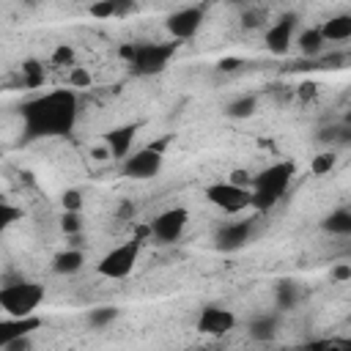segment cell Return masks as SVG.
<instances>
[{
	"label": "cell",
	"mask_w": 351,
	"mask_h": 351,
	"mask_svg": "<svg viewBox=\"0 0 351 351\" xmlns=\"http://www.w3.org/2000/svg\"><path fill=\"white\" fill-rule=\"evenodd\" d=\"M77 99L71 90L58 88L25 107V123L33 134H63L74 126Z\"/></svg>",
	"instance_id": "obj_1"
},
{
	"label": "cell",
	"mask_w": 351,
	"mask_h": 351,
	"mask_svg": "<svg viewBox=\"0 0 351 351\" xmlns=\"http://www.w3.org/2000/svg\"><path fill=\"white\" fill-rule=\"evenodd\" d=\"M293 162H277V165H269L263 167L255 181H252V208L255 211H271L280 197L285 195L288 184L293 181Z\"/></svg>",
	"instance_id": "obj_2"
},
{
	"label": "cell",
	"mask_w": 351,
	"mask_h": 351,
	"mask_svg": "<svg viewBox=\"0 0 351 351\" xmlns=\"http://www.w3.org/2000/svg\"><path fill=\"white\" fill-rule=\"evenodd\" d=\"M44 302V285L38 282H8L0 288V307L5 313V318H30L36 315L38 304Z\"/></svg>",
	"instance_id": "obj_3"
},
{
	"label": "cell",
	"mask_w": 351,
	"mask_h": 351,
	"mask_svg": "<svg viewBox=\"0 0 351 351\" xmlns=\"http://www.w3.org/2000/svg\"><path fill=\"white\" fill-rule=\"evenodd\" d=\"M176 44H132L123 47L121 55L129 60V66L137 74H156L167 66V60L173 58Z\"/></svg>",
	"instance_id": "obj_4"
},
{
	"label": "cell",
	"mask_w": 351,
	"mask_h": 351,
	"mask_svg": "<svg viewBox=\"0 0 351 351\" xmlns=\"http://www.w3.org/2000/svg\"><path fill=\"white\" fill-rule=\"evenodd\" d=\"M140 239H132V241H123L112 250H107L99 263H96V271L107 280H123L132 274V269L137 266V258H140Z\"/></svg>",
	"instance_id": "obj_5"
},
{
	"label": "cell",
	"mask_w": 351,
	"mask_h": 351,
	"mask_svg": "<svg viewBox=\"0 0 351 351\" xmlns=\"http://www.w3.org/2000/svg\"><path fill=\"white\" fill-rule=\"evenodd\" d=\"M206 200L225 214H241V211L252 208V189L236 186L230 181H219L206 189Z\"/></svg>",
	"instance_id": "obj_6"
},
{
	"label": "cell",
	"mask_w": 351,
	"mask_h": 351,
	"mask_svg": "<svg viewBox=\"0 0 351 351\" xmlns=\"http://www.w3.org/2000/svg\"><path fill=\"white\" fill-rule=\"evenodd\" d=\"M195 329L206 337H225L228 332L236 329V313L228 307H219V304H208L197 313Z\"/></svg>",
	"instance_id": "obj_7"
},
{
	"label": "cell",
	"mask_w": 351,
	"mask_h": 351,
	"mask_svg": "<svg viewBox=\"0 0 351 351\" xmlns=\"http://www.w3.org/2000/svg\"><path fill=\"white\" fill-rule=\"evenodd\" d=\"M203 16H206V5H186V8L173 11V14L167 16L165 27H167V33H170L176 41H186V38H192V36L200 30Z\"/></svg>",
	"instance_id": "obj_8"
},
{
	"label": "cell",
	"mask_w": 351,
	"mask_h": 351,
	"mask_svg": "<svg viewBox=\"0 0 351 351\" xmlns=\"http://www.w3.org/2000/svg\"><path fill=\"white\" fill-rule=\"evenodd\" d=\"M186 225H189V211L186 208H167V211H162L159 217H154V222H151V236L154 239H159V241H178L181 236H184V230H186Z\"/></svg>",
	"instance_id": "obj_9"
},
{
	"label": "cell",
	"mask_w": 351,
	"mask_h": 351,
	"mask_svg": "<svg viewBox=\"0 0 351 351\" xmlns=\"http://www.w3.org/2000/svg\"><path fill=\"white\" fill-rule=\"evenodd\" d=\"M162 167V145H148L137 154H132L126 162H123V176L129 178H151L156 176Z\"/></svg>",
	"instance_id": "obj_10"
},
{
	"label": "cell",
	"mask_w": 351,
	"mask_h": 351,
	"mask_svg": "<svg viewBox=\"0 0 351 351\" xmlns=\"http://www.w3.org/2000/svg\"><path fill=\"white\" fill-rule=\"evenodd\" d=\"M293 27H296V16H293V14L277 19V22L266 30V47H269L274 55H285L288 47L293 44Z\"/></svg>",
	"instance_id": "obj_11"
},
{
	"label": "cell",
	"mask_w": 351,
	"mask_h": 351,
	"mask_svg": "<svg viewBox=\"0 0 351 351\" xmlns=\"http://www.w3.org/2000/svg\"><path fill=\"white\" fill-rule=\"evenodd\" d=\"M250 230H252V225H250V219H241V222H228V225H222L219 228V233H217V247L219 250H239L244 241H250Z\"/></svg>",
	"instance_id": "obj_12"
},
{
	"label": "cell",
	"mask_w": 351,
	"mask_h": 351,
	"mask_svg": "<svg viewBox=\"0 0 351 351\" xmlns=\"http://www.w3.org/2000/svg\"><path fill=\"white\" fill-rule=\"evenodd\" d=\"M38 326H41V318L38 315H30V318H5L0 324V343L16 340V337H30V332H36Z\"/></svg>",
	"instance_id": "obj_13"
},
{
	"label": "cell",
	"mask_w": 351,
	"mask_h": 351,
	"mask_svg": "<svg viewBox=\"0 0 351 351\" xmlns=\"http://www.w3.org/2000/svg\"><path fill=\"white\" fill-rule=\"evenodd\" d=\"M321 36L324 41H348L351 38V14H337L321 22Z\"/></svg>",
	"instance_id": "obj_14"
},
{
	"label": "cell",
	"mask_w": 351,
	"mask_h": 351,
	"mask_svg": "<svg viewBox=\"0 0 351 351\" xmlns=\"http://www.w3.org/2000/svg\"><path fill=\"white\" fill-rule=\"evenodd\" d=\"M132 140H134V126H121V129H115L104 137V143L112 151V159H126L129 148H132Z\"/></svg>",
	"instance_id": "obj_15"
},
{
	"label": "cell",
	"mask_w": 351,
	"mask_h": 351,
	"mask_svg": "<svg viewBox=\"0 0 351 351\" xmlns=\"http://www.w3.org/2000/svg\"><path fill=\"white\" fill-rule=\"evenodd\" d=\"M296 44H299V52L304 58H318L324 52V36H321V27H307L296 36Z\"/></svg>",
	"instance_id": "obj_16"
},
{
	"label": "cell",
	"mask_w": 351,
	"mask_h": 351,
	"mask_svg": "<svg viewBox=\"0 0 351 351\" xmlns=\"http://www.w3.org/2000/svg\"><path fill=\"white\" fill-rule=\"evenodd\" d=\"M82 263H85V255H82L80 250H66V252L55 255L52 269H55L58 274H74V271L82 269Z\"/></svg>",
	"instance_id": "obj_17"
},
{
	"label": "cell",
	"mask_w": 351,
	"mask_h": 351,
	"mask_svg": "<svg viewBox=\"0 0 351 351\" xmlns=\"http://www.w3.org/2000/svg\"><path fill=\"white\" fill-rule=\"evenodd\" d=\"M324 228H326L329 233H337V236H351V211H348V208L332 211V214L326 217Z\"/></svg>",
	"instance_id": "obj_18"
},
{
	"label": "cell",
	"mask_w": 351,
	"mask_h": 351,
	"mask_svg": "<svg viewBox=\"0 0 351 351\" xmlns=\"http://www.w3.org/2000/svg\"><path fill=\"white\" fill-rule=\"evenodd\" d=\"M132 5H121L115 0H99V3H90L88 5V14L93 19H110V16H118V14H126Z\"/></svg>",
	"instance_id": "obj_19"
},
{
	"label": "cell",
	"mask_w": 351,
	"mask_h": 351,
	"mask_svg": "<svg viewBox=\"0 0 351 351\" xmlns=\"http://www.w3.org/2000/svg\"><path fill=\"white\" fill-rule=\"evenodd\" d=\"M335 162H337V154L321 151V154H315V156L310 159V173H313V176H329V173L335 170Z\"/></svg>",
	"instance_id": "obj_20"
},
{
	"label": "cell",
	"mask_w": 351,
	"mask_h": 351,
	"mask_svg": "<svg viewBox=\"0 0 351 351\" xmlns=\"http://www.w3.org/2000/svg\"><path fill=\"white\" fill-rule=\"evenodd\" d=\"M307 351H351V337H324L310 343Z\"/></svg>",
	"instance_id": "obj_21"
},
{
	"label": "cell",
	"mask_w": 351,
	"mask_h": 351,
	"mask_svg": "<svg viewBox=\"0 0 351 351\" xmlns=\"http://www.w3.org/2000/svg\"><path fill=\"white\" fill-rule=\"evenodd\" d=\"M44 82V66H38L36 60H27L22 66V85L25 88H38Z\"/></svg>",
	"instance_id": "obj_22"
},
{
	"label": "cell",
	"mask_w": 351,
	"mask_h": 351,
	"mask_svg": "<svg viewBox=\"0 0 351 351\" xmlns=\"http://www.w3.org/2000/svg\"><path fill=\"white\" fill-rule=\"evenodd\" d=\"M49 63L58 69H74V49L69 44H58L49 55Z\"/></svg>",
	"instance_id": "obj_23"
},
{
	"label": "cell",
	"mask_w": 351,
	"mask_h": 351,
	"mask_svg": "<svg viewBox=\"0 0 351 351\" xmlns=\"http://www.w3.org/2000/svg\"><path fill=\"white\" fill-rule=\"evenodd\" d=\"M66 80H69V85H71V88H90V71H88V69H82V66L69 69Z\"/></svg>",
	"instance_id": "obj_24"
},
{
	"label": "cell",
	"mask_w": 351,
	"mask_h": 351,
	"mask_svg": "<svg viewBox=\"0 0 351 351\" xmlns=\"http://www.w3.org/2000/svg\"><path fill=\"white\" fill-rule=\"evenodd\" d=\"M60 230L69 233V236L80 233V230H82V219H80V214H74V211H63V217H60Z\"/></svg>",
	"instance_id": "obj_25"
},
{
	"label": "cell",
	"mask_w": 351,
	"mask_h": 351,
	"mask_svg": "<svg viewBox=\"0 0 351 351\" xmlns=\"http://www.w3.org/2000/svg\"><path fill=\"white\" fill-rule=\"evenodd\" d=\"M252 110H255V99L252 96H244V99L230 104V115L233 118H247V115H252Z\"/></svg>",
	"instance_id": "obj_26"
},
{
	"label": "cell",
	"mask_w": 351,
	"mask_h": 351,
	"mask_svg": "<svg viewBox=\"0 0 351 351\" xmlns=\"http://www.w3.org/2000/svg\"><path fill=\"white\" fill-rule=\"evenodd\" d=\"M60 203H63V211H74V214H80V208H82V195H80L77 189H66L63 197H60Z\"/></svg>",
	"instance_id": "obj_27"
},
{
	"label": "cell",
	"mask_w": 351,
	"mask_h": 351,
	"mask_svg": "<svg viewBox=\"0 0 351 351\" xmlns=\"http://www.w3.org/2000/svg\"><path fill=\"white\" fill-rule=\"evenodd\" d=\"M19 217H22V208H16V206H11L8 200H3V206H0V225L8 228V225L16 222Z\"/></svg>",
	"instance_id": "obj_28"
},
{
	"label": "cell",
	"mask_w": 351,
	"mask_h": 351,
	"mask_svg": "<svg viewBox=\"0 0 351 351\" xmlns=\"http://www.w3.org/2000/svg\"><path fill=\"white\" fill-rule=\"evenodd\" d=\"M115 315H118V313H115L112 307H104V310H93V313H90V324H93V326H101V324H110Z\"/></svg>",
	"instance_id": "obj_29"
},
{
	"label": "cell",
	"mask_w": 351,
	"mask_h": 351,
	"mask_svg": "<svg viewBox=\"0 0 351 351\" xmlns=\"http://www.w3.org/2000/svg\"><path fill=\"white\" fill-rule=\"evenodd\" d=\"M252 335H255V337H271V335H274V321H271V318L258 321V324L252 326Z\"/></svg>",
	"instance_id": "obj_30"
},
{
	"label": "cell",
	"mask_w": 351,
	"mask_h": 351,
	"mask_svg": "<svg viewBox=\"0 0 351 351\" xmlns=\"http://www.w3.org/2000/svg\"><path fill=\"white\" fill-rule=\"evenodd\" d=\"M318 96V85L315 82H302L299 85V99L302 101H310V99H315Z\"/></svg>",
	"instance_id": "obj_31"
},
{
	"label": "cell",
	"mask_w": 351,
	"mask_h": 351,
	"mask_svg": "<svg viewBox=\"0 0 351 351\" xmlns=\"http://www.w3.org/2000/svg\"><path fill=\"white\" fill-rule=\"evenodd\" d=\"M27 348H30V337H16L3 343V351H27Z\"/></svg>",
	"instance_id": "obj_32"
},
{
	"label": "cell",
	"mask_w": 351,
	"mask_h": 351,
	"mask_svg": "<svg viewBox=\"0 0 351 351\" xmlns=\"http://www.w3.org/2000/svg\"><path fill=\"white\" fill-rule=\"evenodd\" d=\"M280 304H285V307L293 304V285L291 282L288 285H280Z\"/></svg>",
	"instance_id": "obj_33"
},
{
	"label": "cell",
	"mask_w": 351,
	"mask_h": 351,
	"mask_svg": "<svg viewBox=\"0 0 351 351\" xmlns=\"http://www.w3.org/2000/svg\"><path fill=\"white\" fill-rule=\"evenodd\" d=\"M217 66H219V71H236V69L241 66V60H236V58H222Z\"/></svg>",
	"instance_id": "obj_34"
},
{
	"label": "cell",
	"mask_w": 351,
	"mask_h": 351,
	"mask_svg": "<svg viewBox=\"0 0 351 351\" xmlns=\"http://www.w3.org/2000/svg\"><path fill=\"white\" fill-rule=\"evenodd\" d=\"M332 277L335 280H351V266H335L332 269Z\"/></svg>",
	"instance_id": "obj_35"
},
{
	"label": "cell",
	"mask_w": 351,
	"mask_h": 351,
	"mask_svg": "<svg viewBox=\"0 0 351 351\" xmlns=\"http://www.w3.org/2000/svg\"><path fill=\"white\" fill-rule=\"evenodd\" d=\"M348 126H351V112H348Z\"/></svg>",
	"instance_id": "obj_36"
}]
</instances>
